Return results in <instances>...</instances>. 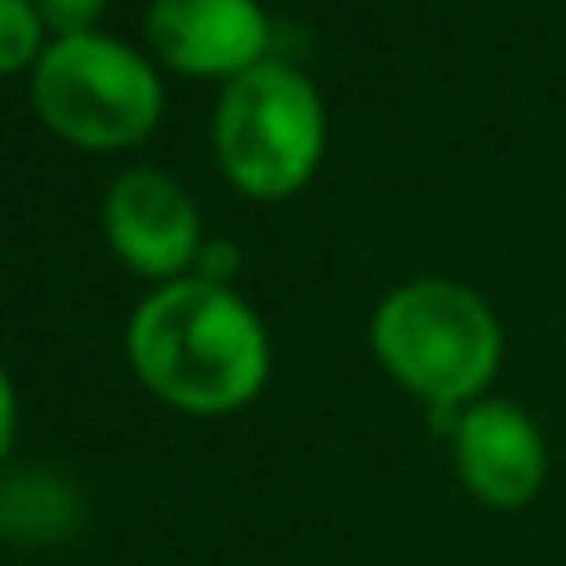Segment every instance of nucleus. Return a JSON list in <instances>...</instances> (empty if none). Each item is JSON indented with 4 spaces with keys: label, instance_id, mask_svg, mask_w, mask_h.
<instances>
[{
    "label": "nucleus",
    "instance_id": "0eeeda50",
    "mask_svg": "<svg viewBox=\"0 0 566 566\" xmlns=\"http://www.w3.org/2000/svg\"><path fill=\"white\" fill-rule=\"evenodd\" d=\"M458 478L488 507H527L547 478V448L537 422L512 402H478L452 422Z\"/></svg>",
    "mask_w": 566,
    "mask_h": 566
},
{
    "label": "nucleus",
    "instance_id": "f257e3e1",
    "mask_svg": "<svg viewBox=\"0 0 566 566\" xmlns=\"http://www.w3.org/2000/svg\"><path fill=\"white\" fill-rule=\"evenodd\" d=\"M135 373L165 402L189 412H229L259 392L269 338L239 293L214 279H175L129 318Z\"/></svg>",
    "mask_w": 566,
    "mask_h": 566
},
{
    "label": "nucleus",
    "instance_id": "39448f33",
    "mask_svg": "<svg viewBox=\"0 0 566 566\" xmlns=\"http://www.w3.org/2000/svg\"><path fill=\"white\" fill-rule=\"evenodd\" d=\"M159 60L189 75H244L269 50L259 0H155L145 15Z\"/></svg>",
    "mask_w": 566,
    "mask_h": 566
},
{
    "label": "nucleus",
    "instance_id": "9d476101",
    "mask_svg": "<svg viewBox=\"0 0 566 566\" xmlns=\"http://www.w3.org/2000/svg\"><path fill=\"white\" fill-rule=\"evenodd\" d=\"M10 438H15V392H10V378L0 373V458H6Z\"/></svg>",
    "mask_w": 566,
    "mask_h": 566
},
{
    "label": "nucleus",
    "instance_id": "9b49d317",
    "mask_svg": "<svg viewBox=\"0 0 566 566\" xmlns=\"http://www.w3.org/2000/svg\"><path fill=\"white\" fill-rule=\"evenodd\" d=\"M0 517H6V502H0Z\"/></svg>",
    "mask_w": 566,
    "mask_h": 566
},
{
    "label": "nucleus",
    "instance_id": "423d86ee",
    "mask_svg": "<svg viewBox=\"0 0 566 566\" xmlns=\"http://www.w3.org/2000/svg\"><path fill=\"white\" fill-rule=\"evenodd\" d=\"M105 234L129 269L169 279L199 254V209L175 179L129 169L105 195Z\"/></svg>",
    "mask_w": 566,
    "mask_h": 566
},
{
    "label": "nucleus",
    "instance_id": "7ed1b4c3",
    "mask_svg": "<svg viewBox=\"0 0 566 566\" xmlns=\"http://www.w3.org/2000/svg\"><path fill=\"white\" fill-rule=\"evenodd\" d=\"M214 149L224 175L254 199H283L323 155L318 90L279 60L234 75L214 109Z\"/></svg>",
    "mask_w": 566,
    "mask_h": 566
},
{
    "label": "nucleus",
    "instance_id": "1a4fd4ad",
    "mask_svg": "<svg viewBox=\"0 0 566 566\" xmlns=\"http://www.w3.org/2000/svg\"><path fill=\"white\" fill-rule=\"evenodd\" d=\"M30 6L40 10V20L55 35H85L95 25V15L105 10V0H30Z\"/></svg>",
    "mask_w": 566,
    "mask_h": 566
},
{
    "label": "nucleus",
    "instance_id": "20e7f679",
    "mask_svg": "<svg viewBox=\"0 0 566 566\" xmlns=\"http://www.w3.org/2000/svg\"><path fill=\"white\" fill-rule=\"evenodd\" d=\"M35 109L55 135L85 149L135 145L159 119V75L145 55L109 35H55L40 50L30 80Z\"/></svg>",
    "mask_w": 566,
    "mask_h": 566
},
{
    "label": "nucleus",
    "instance_id": "6e6552de",
    "mask_svg": "<svg viewBox=\"0 0 566 566\" xmlns=\"http://www.w3.org/2000/svg\"><path fill=\"white\" fill-rule=\"evenodd\" d=\"M40 10L30 0H0V75L30 65V55H40Z\"/></svg>",
    "mask_w": 566,
    "mask_h": 566
},
{
    "label": "nucleus",
    "instance_id": "f03ea898",
    "mask_svg": "<svg viewBox=\"0 0 566 566\" xmlns=\"http://www.w3.org/2000/svg\"><path fill=\"white\" fill-rule=\"evenodd\" d=\"M373 353L418 398L452 408L468 402L497 373L502 333L472 289L422 279L388 293L373 313Z\"/></svg>",
    "mask_w": 566,
    "mask_h": 566
}]
</instances>
